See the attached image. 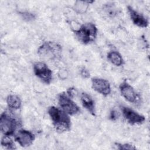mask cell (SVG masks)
I'll use <instances>...</instances> for the list:
<instances>
[{
	"instance_id": "6da1fadb",
	"label": "cell",
	"mask_w": 150,
	"mask_h": 150,
	"mask_svg": "<svg viewBox=\"0 0 150 150\" xmlns=\"http://www.w3.org/2000/svg\"><path fill=\"white\" fill-rule=\"evenodd\" d=\"M47 112L57 132L63 133L70 130L71 120L69 115L66 112L55 106H50L48 108Z\"/></svg>"
},
{
	"instance_id": "7a4b0ae2",
	"label": "cell",
	"mask_w": 150,
	"mask_h": 150,
	"mask_svg": "<svg viewBox=\"0 0 150 150\" xmlns=\"http://www.w3.org/2000/svg\"><path fill=\"white\" fill-rule=\"evenodd\" d=\"M97 26L91 22H87L74 30L77 39L83 45H88L94 42L97 36Z\"/></svg>"
},
{
	"instance_id": "3957f363",
	"label": "cell",
	"mask_w": 150,
	"mask_h": 150,
	"mask_svg": "<svg viewBox=\"0 0 150 150\" xmlns=\"http://www.w3.org/2000/svg\"><path fill=\"white\" fill-rule=\"evenodd\" d=\"M62 46L51 41L43 42L38 49V53L40 57L50 60L60 59L62 57Z\"/></svg>"
},
{
	"instance_id": "277c9868",
	"label": "cell",
	"mask_w": 150,
	"mask_h": 150,
	"mask_svg": "<svg viewBox=\"0 0 150 150\" xmlns=\"http://www.w3.org/2000/svg\"><path fill=\"white\" fill-rule=\"evenodd\" d=\"M19 125L17 119L9 111H5L0 116V128L2 134L6 136L13 135Z\"/></svg>"
},
{
	"instance_id": "5b68a950",
	"label": "cell",
	"mask_w": 150,
	"mask_h": 150,
	"mask_svg": "<svg viewBox=\"0 0 150 150\" xmlns=\"http://www.w3.org/2000/svg\"><path fill=\"white\" fill-rule=\"evenodd\" d=\"M35 75L43 83L50 84L53 79V73L47 65L42 62H35L33 65Z\"/></svg>"
},
{
	"instance_id": "8992f818",
	"label": "cell",
	"mask_w": 150,
	"mask_h": 150,
	"mask_svg": "<svg viewBox=\"0 0 150 150\" xmlns=\"http://www.w3.org/2000/svg\"><path fill=\"white\" fill-rule=\"evenodd\" d=\"M57 100L61 109L69 115H74L80 112L79 107L66 93H62L59 94Z\"/></svg>"
},
{
	"instance_id": "52a82bcc",
	"label": "cell",
	"mask_w": 150,
	"mask_h": 150,
	"mask_svg": "<svg viewBox=\"0 0 150 150\" xmlns=\"http://www.w3.org/2000/svg\"><path fill=\"white\" fill-rule=\"evenodd\" d=\"M121 110L124 119L130 125H140L145 121V117L143 115L128 107L121 106Z\"/></svg>"
},
{
	"instance_id": "ba28073f",
	"label": "cell",
	"mask_w": 150,
	"mask_h": 150,
	"mask_svg": "<svg viewBox=\"0 0 150 150\" xmlns=\"http://www.w3.org/2000/svg\"><path fill=\"white\" fill-rule=\"evenodd\" d=\"M91 81L92 88L99 94L107 96L111 93V85L108 80L100 77H93Z\"/></svg>"
},
{
	"instance_id": "9c48e42d",
	"label": "cell",
	"mask_w": 150,
	"mask_h": 150,
	"mask_svg": "<svg viewBox=\"0 0 150 150\" xmlns=\"http://www.w3.org/2000/svg\"><path fill=\"white\" fill-rule=\"evenodd\" d=\"M35 139V135L31 131L25 129H19L15 135V141L22 147L30 146Z\"/></svg>"
},
{
	"instance_id": "30bf717a",
	"label": "cell",
	"mask_w": 150,
	"mask_h": 150,
	"mask_svg": "<svg viewBox=\"0 0 150 150\" xmlns=\"http://www.w3.org/2000/svg\"><path fill=\"white\" fill-rule=\"evenodd\" d=\"M119 89L121 96L128 102L135 103L138 100V95L134 88L127 80H124L120 85Z\"/></svg>"
},
{
	"instance_id": "8fae6325",
	"label": "cell",
	"mask_w": 150,
	"mask_h": 150,
	"mask_svg": "<svg viewBox=\"0 0 150 150\" xmlns=\"http://www.w3.org/2000/svg\"><path fill=\"white\" fill-rule=\"evenodd\" d=\"M127 8L129 18L134 25L141 28H145L148 26V20L143 14L136 11L130 5H128Z\"/></svg>"
},
{
	"instance_id": "7c38bea8",
	"label": "cell",
	"mask_w": 150,
	"mask_h": 150,
	"mask_svg": "<svg viewBox=\"0 0 150 150\" xmlns=\"http://www.w3.org/2000/svg\"><path fill=\"white\" fill-rule=\"evenodd\" d=\"M80 101L83 107L92 115H96L95 103L93 98L88 94L83 92L80 95Z\"/></svg>"
},
{
	"instance_id": "4fadbf2b",
	"label": "cell",
	"mask_w": 150,
	"mask_h": 150,
	"mask_svg": "<svg viewBox=\"0 0 150 150\" xmlns=\"http://www.w3.org/2000/svg\"><path fill=\"white\" fill-rule=\"evenodd\" d=\"M108 60L113 65L120 67L124 64V60L121 54L117 51H110L107 54Z\"/></svg>"
},
{
	"instance_id": "5bb4252c",
	"label": "cell",
	"mask_w": 150,
	"mask_h": 150,
	"mask_svg": "<svg viewBox=\"0 0 150 150\" xmlns=\"http://www.w3.org/2000/svg\"><path fill=\"white\" fill-rule=\"evenodd\" d=\"M6 101L8 107L12 110H18L22 106V100L17 95L11 94L8 96Z\"/></svg>"
},
{
	"instance_id": "9a60e30c",
	"label": "cell",
	"mask_w": 150,
	"mask_h": 150,
	"mask_svg": "<svg viewBox=\"0 0 150 150\" xmlns=\"http://www.w3.org/2000/svg\"><path fill=\"white\" fill-rule=\"evenodd\" d=\"M94 1H76L73 9L79 13H83L87 10L88 6Z\"/></svg>"
},
{
	"instance_id": "2e32d148",
	"label": "cell",
	"mask_w": 150,
	"mask_h": 150,
	"mask_svg": "<svg viewBox=\"0 0 150 150\" xmlns=\"http://www.w3.org/2000/svg\"><path fill=\"white\" fill-rule=\"evenodd\" d=\"M103 9L105 13L110 17H114L118 13L117 8L112 2H107L103 6Z\"/></svg>"
},
{
	"instance_id": "e0dca14e",
	"label": "cell",
	"mask_w": 150,
	"mask_h": 150,
	"mask_svg": "<svg viewBox=\"0 0 150 150\" xmlns=\"http://www.w3.org/2000/svg\"><path fill=\"white\" fill-rule=\"evenodd\" d=\"M1 144L2 147L6 149H15L16 148L10 136L4 135L1 138Z\"/></svg>"
},
{
	"instance_id": "ac0fdd59",
	"label": "cell",
	"mask_w": 150,
	"mask_h": 150,
	"mask_svg": "<svg viewBox=\"0 0 150 150\" xmlns=\"http://www.w3.org/2000/svg\"><path fill=\"white\" fill-rule=\"evenodd\" d=\"M114 145L116 146V148L118 149H120V150H122V149L134 150V149H136V147L134 145L128 144V143L121 144V143L116 142L114 144Z\"/></svg>"
},
{
	"instance_id": "d6986e66",
	"label": "cell",
	"mask_w": 150,
	"mask_h": 150,
	"mask_svg": "<svg viewBox=\"0 0 150 150\" xmlns=\"http://www.w3.org/2000/svg\"><path fill=\"white\" fill-rule=\"evenodd\" d=\"M19 14L22 18V19L27 22L32 21L34 20L36 18L35 14L30 13L29 12H19Z\"/></svg>"
},
{
	"instance_id": "ffe728a7",
	"label": "cell",
	"mask_w": 150,
	"mask_h": 150,
	"mask_svg": "<svg viewBox=\"0 0 150 150\" xmlns=\"http://www.w3.org/2000/svg\"><path fill=\"white\" fill-rule=\"evenodd\" d=\"M119 117V113L115 110H112L109 115V119L112 121H116Z\"/></svg>"
},
{
	"instance_id": "44dd1931",
	"label": "cell",
	"mask_w": 150,
	"mask_h": 150,
	"mask_svg": "<svg viewBox=\"0 0 150 150\" xmlns=\"http://www.w3.org/2000/svg\"><path fill=\"white\" fill-rule=\"evenodd\" d=\"M80 74L81 75V76L83 78V79H88L90 77V74L89 73V71H88V70L87 69H86L85 67H82L80 69Z\"/></svg>"
},
{
	"instance_id": "7402d4cb",
	"label": "cell",
	"mask_w": 150,
	"mask_h": 150,
	"mask_svg": "<svg viewBox=\"0 0 150 150\" xmlns=\"http://www.w3.org/2000/svg\"><path fill=\"white\" fill-rule=\"evenodd\" d=\"M67 94L70 97L73 98L76 95V90L73 87H70L67 90Z\"/></svg>"
}]
</instances>
